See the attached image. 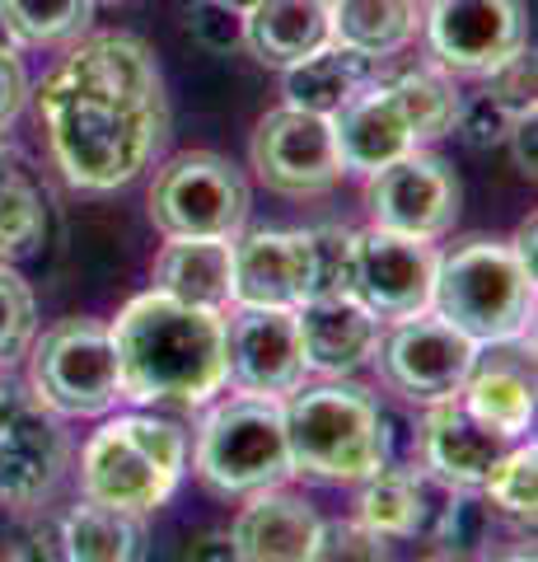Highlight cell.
I'll return each instance as SVG.
<instances>
[{"instance_id":"cell-31","label":"cell","mask_w":538,"mask_h":562,"mask_svg":"<svg viewBox=\"0 0 538 562\" xmlns=\"http://www.w3.org/2000/svg\"><path fill=\"white\" fill-rule=\"evenodd\" d=\"M482 497H488L492 512H501L515 525H534V506H538V450L529 446H511L501 460L492 464L488 483H482Z\"/></svg>"},{"instance_id":"cell-29","label":"cell","mask_w":538,"mask_h":562,"mask_svg":"<svg viewBox=\"0 0 538 562\" xmlns=\"http://www.w3.org/2000/svg\"><path fill=\"white\" fill-rule=\"evenodd\" d=\"M398 103L408 113V127L416 136V146L426 140H440L455 132V113H459V90L445 70H408V76L389 80Z\"/></svg>"},{"instance_id":"cell-5","label":"cell","mask_w":538,"mask_h":562,"mask_svg":"<svg viewBox=\"0 0 538 562\" xmlns=\"http://www.w3.org/2000/svg\"><path fill=\"white\" fill-rule=\"evenodd\" d=\"M187 469V436L169 417L127 413L90 436L80 454V492L99 506L150 516L173 497Z\"/></svg>"},{"instance_id":"cell-2","label":"cell","mask_w":538,"mask_h":562,"mask_svg":"<svg viewBox=\"0 0 538 562\" xmlns=\"http://www.w3.org/2000/svg\"><path fill=\"white\" fill-rule=\"evenodd\" d=\"M117 351V384L131 403L154 408H202L211 403L225 371V314L183 305L164 291H146L108 324Z\"/></svg>"},{"instance_id":"cell-32","label":"cell","mask_w":538,"mask_h":562,"mask_svg":"<svg viewBox=\"0 0 538 562\" xmlns=\"http://www.w3.org/2000/svg\"><path fill=\"white\" fill-rule=\"evenodd\" d=\"M314 277H309V301H342L356 286V231L346 225H319L309 231Z\"/></svg>"},{"instance_id":"cell-9","label":"cell","mask_w":538,"mask_h":562,"mask_svg":"<svg viewBox=\"0 0 538 562\" xmlns=\"http://www.w3.org/2000/svg\"><path fill=\"white\" fill-rule=\"evenodd\" d=\"M249 160L272 192L282 198H323L342 183V155L333 136V117L305 113V109H272L257 117Z\"/></svg>"},{"instance_id":"cell-36","label":"cell","mask_w":538,"mask_h":562,"mask_svg":"<svg viewBox=\"0 0 538 562\" xmlns=\"http://www.w3.org/2000/svg\"><path fill=\"white\" fill-rule=\"evenodd\" d=\"M187 29H193V38L206 52H234L244 43V14H234L230 5H220V0H197V5L187 10Z\"/></svg>"},{"instance_id":"cell-33","label":"cell","mask_w":538,"mask_h":562,"mask_svg":"<svg viewBox=\"0 0 538 562\" xmlns=\"http://www.w3.org/2000/svg\"><path fill=\"white\" fill-rule=\"evenodd\" d=\"M33 333H38V305H33L28 281L10 262H0V371L24 357Z\"/></svg>"},{"instance_id":"cell-34","label":"cell","mask_w":538,"mask_h":562,"mask_svg":"<svg viewBox=\"0 0 538 562\" xmlns=\"http://www.w3.org/2000/svg\"><path fill=\"white\" fill-rule=\"evenodd\" d=\"M309 562H389V539L360 520H319Z\"/></svg>"},{"instance_id":"cell-11","label":"cell","mask_w":538,"mask_h":562,"mask_svg":"<svg viewBox=\"0 0 538 562\" xmlns=\"http://www.w3.org/2000/svg\"><path fill=\"white\" fill-rule=\"evenodd\" d=\"M66 469L61 417L28 390L0 380V502L38 506Z\"/></svg>"},{"instance_id":"cell-6","label":"cell","mask_w":538,"mask_h":562,"mask_svg":"<svg viewBox=\"0 0 538 562\" xmlns=\"http://www.w3.org/2000/svg\"><path fill=\"white\" fill-rule=\"evenodd\" d=\"M282 403L263 394H234L202 417L197 479L220 497H253L290 479Z\"/></svg>"},{"instance_id":"cell-13","label":"cell","mask_w":538,"mask_h":562,"mask_svg":"<svg viewBox=\"0 0 538 562\" xmlns=\"http://www.w3.org/2000/svg\"><path fill=\"white\" fill-rule=\"evenodd\" d=\"M366 206L379 231L412 235V239H440L455 231L459 216V179L436 155L408 150L403 160L370 173Z\"/></svg>"},{"instance_id":"cell-25","label":"cell","mask_w":538,"mask_h":562,"mask_svg":"<svg viewBox=\"0 0 538 562\" xmlns=\"http://www.w3.org/2000/svg\"><path fill=\"white\" fill-rule=\"evenodd\" d=\"M333 10V43L360 57H393L422 29V0H328Z\"/></svg>"},{"instance_id":"cell-30","label":"cell","mask_w":538,"mask_h":562,"mask_svg":"<svg viewBox=\"0 0 538 562\" xmlns=\"http://www.w3.org/2000/svg\"><path fill=\"white\" fill-rule=\"evenodd\" d=\"M94 20V0H0V24L20 43H71Z\"/></svg>"},{"instance_id":"cell-39","label":"cell","mask_w":538,"mask_h":562,"mask_svg":"<svg viewBox=\"0 0 538 562\" xmlns=\"http://www.w3.org/2000/svg\"><path fill=\"white\" fill-rule=\"evenodd\" d=\"M24 99H28V76H24V66H20V57H14L10 47H0V132H5L10 122L20 117Z\"/></svg>"},{"instance_id":"cell-10","label":"cell","mask_w":538,"mask_h":562,"mask_svg":"<svg viewBox=\"0 0 538 562\" xmlns=\"http://www.w3.org/2000/svg\"><path fill=\"white\" fill-rule=\"evenodd\" d=\"M379 380L389 384L398 398L408 403H436L463 390L468 371L478 361V342H468L455 324L440 314H416V319H398L389 338L375 347Z\"/></svg>"},{"instance_id":"cell-43","label":"cell","mask_w":538,"mask_h":562,"mask_svg":"<svg viewBox=\"0 0 538 562\" xmlns=\"http://www.w3.org/2000/svg\"><path fill=\"white\" fill-rule=\"evenodd\" d=\"M220 5H230V10H234V14H249V10H253V5H257V0H220Z\"/></svg>"},{"instance_id":"cell-28","label":"cell","mask_w":538,"mask_h":562,"mask_svg":"<svg viewBox=\"0 0 538 562\" xmlns=\"http://www.w3.org/2000/svg\"><path fill=\"white\" fill-rule=\"evenodd\" d=\"M422 492L426 473L416 464H379L370 479H360L356 520L385 539H408L422 525Z\"/></svg>"},{"instance_id":"cell-12","label":"cell","mask_w":538,"mask_h":562,"mask_svg":"<svg viewBox=\"0 0 538 562\" xmlns=\"http://www.w3.org/2000/svg\"><path fill=\"white\" fill-rule=\"evenodd\" d=\"M225 371L244 394L290 398L309 375L295 310L234 305L225 319Z\"/></svg>"},{"instance_id":"cell-20","label":"cell","mask_w":538,"mask_h":562,"mask_svg":"<svg viewBox=\"0 0 538 562\" xmlns=\"http://www.w3.org/2000/svg\"><path fill=\"white\" fill-rule=\"evenodd\" d=\"M314 535H319V512L282 487L253 492L249 506L230 525V543L239 562H309Z\"/></svg>"},{"instance_id":"cell-26","label":"cell","mask_w":538,"mask_h":562,"mask_svg":"<svg viewBox=\"0 0 538 562\" xmlns=\"http://www.w3.org/2000/svg\"><path fill=\"white\" fill-rule=\"evenodd\" d=\"M57 539L71 562H146V525L141 516L117 506L76 502L57 525Z\"/></svg>"},{"instance_id":"cell-18","label":"cell","mask_w":538,"mask_h":562,"mask_svg":"<svg viewBox=\"0 0 538 562\" xmlns=\"http://www.w3.org/2000/svg\"><path fill=\"white\" fill-rule=\"evenodd\" d=\"M333 136L346 173H370L416 150V136L408 127V113L398 103L393 85H366L356 99H346L333 113Z\"/></svg>"},{"instance_id":"cell-38","label":"cell","mask_w":538,"mask_h":562,"mask_svg":"<svg viewBox=\"0 0 538 562\" xmlns=\"http://www.w3.org/2000/svg\"><path fill=\"white\" fill-rule=\"evenodd\" d=\"M0 562H71L57 539V525H43V530H28L14 543L0 549Z\"/></svg>"},{"instance_id":"cell-17","label":"cell","mask_w":538,"mask_h":562,"mask_svg":"<svg viewBox=\"0 0 538 562\" xmlns=\"http://www.w3.org/2000/svg\"><path fill=\"white\" fill-rule=\"evenodd\" d=\"M309 231H249L234 239V305L295 310L309 301Z\"/></svg>"},{"instance_id":"cell-27","label":"cell","mask_w":538,"mask_h":562,"mask_svg":"<svg viewBox=\"0 0 538 562\" xmlns=\"http://www.w3.org/2000/svg\"><path fill=\"white\" fill-rule=\"evenodd\" d=\"M47 198L28 165L10 146H0V262H20L43 244Z\"/></svg>"},{"instance_id":"cell-4","label":"cell","mask_w":538,"mask_h":562,"mask_svg":"<svg viewBox=\"0 0 538 562\" xmlns=\"http://www.w3.org/2000/svg\"><path fill=\"white\" fill-rule=\"evenodd\" d=\"M431 314L455 324L468 342H525L534 324V277L519 268L511 244L463 239L459 249L436 258Z\"/></svg>"},{"instance_id":"cell-8","label":"cell","mask_w":538,"mask_h":562,"mask_svg":"<svg viewBox=\"0 0 538 562\" xmlns=\"http://www.w3.org/2000/svg\"><path fill=\"white\" fill-rule=\"evenodd\" d=\"M150 221L164 239L179 235L234 239L249 221V183L216 150L173 155L150 183Z\"/></svg>"},{"instance_id":"cell-16","label":"cell","mask_w":538,"mask_h":562,"mask_svg":"<svg viewBox=\"0 0 538 562\" xmlns=\"http://www.w3.org/2000/svg\"><path fill=\"white\" fill-rule=\"evenodd\" d=\"M515 441L496 436L492 427L463 408L459 394L426 403V417L416 422V469L431 473L445 487L459 492H482L492 464L506 454Z\"/></svg>"},{"instance_id":"cell-41","label":"cell","mask_w":538,"mask_h":562,"mask_svg":"<svg viewBox=\"0 0 538 562\" xmlns=\"http://www.w3.org/2000/svg\"><path fill=\"white\" fill-rule=\"evenodd\" d=\"M183 562H239V558H234V543H230V535L206 530V535H197V539H187Z\"/></svg>"},{"instance_id":"cell-15","label":"cell","mask_w":538,"mask_h":562,"mask_svg":"<svg viewBox=\"0 0 538 562\" xmlns=\"http://www.w3.org/2000/svg\"><path fill=\"white\" fill-rule=\"evenodd\" d=\"M431 281H436V249L431 239L370 231L356 235V286L352 301L366 305L375 319H416L431 310Z\"/></svg>"},{"instance_id":"cell-35","label":"cell","mask_w":538,"mask_h":562,"mask_svg":"<svg viewBox=\"0 0 538 562\" xmlns=\"http://www.w3.org/2000/svg\"><path fill=\"white\" fill-rule=\"evenodd\" d=\"M515 113L506 109L501 99L492 94H473V99H459V113H455V132L468 150H492L506 140Z\"/></svg>"},{"instance_id":"cell-23","label":"cell","mask_w":538,"mask_h":562,"mask_svg":"<svg viewBox=\"0 0 538 562\" xmlns=\"http://www.w3.org/2000/svg\"><path fill=\"white\" fill-rule=\"evenodd\" d=\"M333 43L328 0H257L244 14V47L263 66L286 70Z\"/></svg>"},{"instance_id":"cell-21","label":"cell","mask_w":538,"mask_h":562,"mask_svg":"<svg viewBox=\"0 0 538 562\" xmlns=\"http://www.w3.org/2000/svg\"><path fill=\"white\" fill-rule=\"evenodd\" d=\"M295 324H300L309 371L342 380V375H356L366 361H375L379 319L360 301H352V295L295 305Z\"/></svg>"},{"instance_id":"cell-1","label":"cell","mask_w":538,"mask_h":562,"mask_svg":"<svg viewBox=\"0 0 538 562\" xmlns=\"http://www.w3.org/2000/svg\"><path fill=\"white\" fill-rule=\"evenodd\" d=\"M33 99L51 160L80 192L127 188L169 140L164 76L154 52L131 33L76 43Z\"/></svg>"},{"instance_id":"cell-22","label":"cell","mask_w":538,"mask_h":562,"mask_svg":"<svg viewBox=\"0 0 538 562\" xmlns=\"http://www.w3.org/2000/svg\"><path fill=\"white\" fill-rule=\"evenodd\" d=\"M154 291L183 305L225 314L234 305V239L216 235H179L154 258Z\"/></svg>"},{"instance_id":"cell-24","label":"cell","mask_w":538,"mask_h":562,"mask_svg":"<svg viewBox=\"0 0 538 562\" xmlns=\"http://www.w3.org/2000/svg\"><path fill=\"white\" fill-rule=\"evenodd\" d=\"M370 80H375L370 57H360V52L342 47V43H328V47L314 52V57H305V61L282 70V94H286L290 109L333 117L342 103L356 99Z\"/></svg>"},{"instance_id":"cell-42","label":"cell","mask_w":538,"mask_h":562,"mask_svg":"<svg viewBox=\"0 0 538 562\" xmlns=\"http://www.w3.org/2000/svg\"><path fill=\"white\" fill-rule=\"evenodd\" d=\"M492 562H534V549H515V553H501Z\"/></svg>"},{"instance_id":"cell-19","label":"cell","mask_w":538,"mask_h":562,"mask_svg":"<svg viewBox=\"0 0 538 562\" xmlns=\"http://www.w3.org/2000/svg\"><path fill=\"white\" fill-rule=\"evenodd\" d=\"M459 398L482 427H492L506 441H519L534 427V371L525 342H496L488 347V357L478 347V361L468 371Z\"/></svg>"},{"instance_id":"cell-14","label":"cell","mask_w":538,"mask_h":562,"mask_svg":"<svg viewBox=\"0 0 538 562\" xmlns=\"http://www.w3.org/2000/svg\"><path fill=\"white\" fill-rule=\"evenodd\" d=\"M422 24L431 57L455 76H488L525 47L519 0H431Z\"/></svg>"},{"instance_id":"cell-40","label":"cell","mask_w":538,"mask_h":562,"mask_svg":"<svg viewBox=\"0 0 538 562\" xmlns=\"http://www.w3.org/2000/svg\"><path fill=\"white\" fill-rule=\"evenodd\" d=\"M534 132H538V113H534V109L515 113L511 132H506V140H511V155H515V169L525 173V179H534V173H538V150H534Z\"/></svg>"},{"instance_id":"cell-44","label":"cell","mask_w":538,"mask_h":562,"mask_svg":"<svg viewBox=\"0 0 538 562\" xmlns=\"http://www.w3.org/2000/svg\"><path fill=\"white\" fill-rule=\"evenodd\" d=\"M422 562H449V558H422Z\"/></svg>"},{"instance_id":"cell-7","label":"cell","mask_w":538,"mask_h":562,"mask_svg":"<svg viewBox=\"0 0 538 562\" xmlns=\"http://www.w3.org/2000/svg\"><path fill=\"white\" fill-rule=\"evenodd\" d=\"M28 390L57 417H103L117 408V351L113 333L99 319L51 324L28 357Z\"/></svg>"},{"instance_id":"cell-3","label":"cell","mask_w":538,"mask_h":562,"mask_svg":"<svg viewBox=\"0 0 538 562\" xmlns=\"http://www.w3.org/2000/svg\"><path fill=\"white\" fill-rule=\"evenodd\" d=\"M290 469L319 483H360L385 464V413L370 390L328 380L282 398Z\"/></svg>"},{"instance_id":"cell-37","label":"cell","mask_w":538,"mask_h":562,"mask_svg":"<svg viewBox=\"0 0 538 562\" xmlns=\"http://www.w3.org/2000/svg\"><path fill=\"white\" fill-rule=\"evenodd\" d=\"M482 94L501 99L511 113L534 109V57H529V52L519 47L515 57H506L496 70H488V90H482Z\"/></svg>"}]
</instances>
